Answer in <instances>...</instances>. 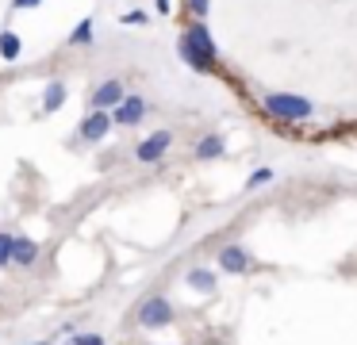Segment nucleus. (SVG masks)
<instances>
[{"label": "nucleus", "mask_w": 357, "mask_h": 345, "mask_svg": "<svg viewBox=\"0 0 357 345\" xmlns=\"http://www.w3.org/2000/svg\"><path fill=\"white\" fill-rule=\"evenodd\" d=\"M181 58H185V66H192L196 73H211V69H215L219 46H215V38H211L208 23L196 20L192 27L181 35Z\"/></svg>", "instance_id": "obj_1"}, {"label": "nucleus", "mask_w": 357, "mask_h": 345, "mask_svg": "<svg viewBox=\"0 0 357 345\" xmlns=\"http://www.w3.org/2000/svg\"><path fill=\"white\" fill-rule=\"evenodd\" d=\"M311 100L307 96H296V92H269L265 96V115L277 123H307L311 119Z\"/></svg>", "instance_id": "obj_2"}, {"label": "nucleus", "mask_w": 357, "mask_h": 345, "mask_svg": "<svg viewBox=\"0 0 357 345\" xmlns=\"http://www.w3.org/2000/svg\"><path fill=\"white\" fill-rule=\"evenodd\" d=\"M169 322H173L169 299L165 296H146L142 299V307H139V326L142 330H162V326H169Z\"/></svg>", "instance_id": "obj_3"}, {"label": "nucleus", "mask_w": 357, "mask_h": 345, "mask_svg": "<svg viewBox=\"0 0 357 345\" xmlns=\"http://www.w3.org/2000/svg\"><path fill=\"white\" fill-rule=\"evenodd\" d=\"M173 146V135L169 130H154V135H146L139 146H135V161H142V165H154V161H162L165 153H169Z\"/></svg>", "instance_id": "obj_4"}, {"label": "nucleus", "mask_w": 357, "mask_h": 345, "mask_svg": "<svg viewBox=\"0 0 357 345\" xmlns=\"http://www.w3.org/2000/svg\"><path fill=\"white\" fill-rule=\"evenodd\" d=\"M112 130V112H104V107H93V112L81 119L77 127V138H85V142H104Z\"/></svg>", "instance_id": "obj_5"}, {"label": "nucleus", "mask_w": 357, "mask_h": 345, "mask_svg": "<svg viewBox=\"0 0 357 345\" xmlns=\"http://www.w3.org/2000/svg\"><path fill=\"white\" fill-rule=\"evenodd\" d=\"M142 115H146V104H142L139 96H123L116 107H112V123H123V127L142 123Z\"/></svg>", "instance_id": "obj_6"}, {"label": "nucleus", "mask_w": 357, "mask_h": 345, "mask_svg": "<svg viewBox=\"0 0 357 345\" xmlns=\"http://www.w3.org/2000/svg\"><path fill=\"white\" fill-rule=\"evenodd\" d=\"M219 268H223V273H250L254 261H250V253L242 250V245H223V250H219Z\"/></svg>", "instance_id": "obj_7"}, {"label": "nucleus", "mask_w": 357, "mask_h": 345, "mask_svg": "<svg viewBox=\"0 0 357 345\" xmlns=\"http://www.w3.org/2000/svg\"><path fill=\"white\" fill-rule=\"evenodd\" d=\"M35 261H39V242L35 238H12V265L31 268Z\"/></svg>", "instance_id": "obj_8"}, {"label": "nucleus", "mask_w": 357, "mask_h": 345, "mask_svg": "<svg viewBox=\"0 0 357 345\" xmlns=\"http://www.w3.org/2000/svg\"><path fill=\"white\" fill-rule=\"evenodd\" d=\"M123 96H127V92H123V81H104V84H96V92H93V107L112 112V107H116Z\"/></svg>", "instance_id": "obj_9"}, {"label": "nucleus", "mask_w": 357, "mask_h": 345, "mask_svg": "<svg viewBox=\"0 0 357 345\" xmlns=\"http://www.w3.org/2000/svg\"><path fill=\"white\" fill-rule=\"evenodd\" d=\"M62 104H66V81H50V84H47V92H43V112L54 115Z\"/></svg>", "instance_id": "obj_10"}, {"label": "nucleus", "mask_w": 357, "mask_h": 345, "mask_svg": "<svg viewBox=\"0 0 357 345\" xmlns=\"http://www.w3.org/2000/svg\"><path fill=\"white\" fill-rule=\"evenodd\" d=\"M215 273H211V268H192V273H188V288H196V291H204V296H211V291H215Z\"/></svg>", "instance_id": "obj_11"}, {"label": "nucleus", "mask_w": 357, "mask_h": 345, "mask_svg": "<svg viewBox=\"0 0 357 345\" xmlns=\"http://www.w3.org/2000/svg\"><path fill=\"white\" fill-rule=\"evenodd\" d=\"M20 54H24L20 35H16V31H4V35H0V58H4V61H16Z\"/></svg>", "instance_id": "obj_12"}, {"label": "nucleus", "mask_w": 357, "mask_h": 345, "mask_svg": "<svg viewBox=\"0 0 357 345\" xmlns=\"http://www.w3.org/2000/svg\"><path fill=\"white\" fill-rule=\"evenodd\" d=\"M219 153H223V138H219V135H208V138H200V142H196V158H200V161L219 158Z\"/></svg>", "instance_id": "obj_13"}, {"label": "nucleus", "mask_w": 357, "mask_h": 345, "mask_svg": "<svg viewBox=\"0 0 357 345\" xmlns=\"http://www.w3.org/2000/svg\"><path fill=\"white\" fill-rule=\"evenodd\" d=\"M70 43L73 46H89V43H93V20H81L77 27L70 31Z\"/></svg>", "instance_id": "obj_14"}, {"label": "nucleus", "mask_w": 357, "mask_h": 345, "mask_svg": "<svg viewBox=\"0 0 357 345\" xmlns=\"http://www.w3.org/2000/svg\"><path fill=\"white\" fill-rule=\"evenodd\" d=\"M269 181H273V169L261 165V169H254V176L246 181V188H261V184H269Z\"/></svg>", "instance_id": "obj_15"}, {"label": "nucleus", "mask_w": 357, "mask_h": 345, "mask_svg": "<svg viewBox=\"0 0 357 345\" xmlns=\"http://www.w3.org/2000/svg\"><path fill=\"white\" fill-rule=\"evenodd\" d=\"M12 265V234H0V268Z\"/></svg>", "instance_id": "obj_16"}, {"label": "nucleus", "mask_w": 357, "mask_h": 345, "mask_svg": "<svg viewBox=\"0 0 357 345\" xmlns=\"http://www.w3.org/2000/svg\"><path fill=\"white\" fill-rule=\"evenodd\" d=\"M119 23H127V27H142V23H146V12H142V8L123 12V15H119Z\"/></svg>", "instance_id": "obj_17"}, {"label": "nucleus", "mask_w": 357, "mask_h": 345, "mask_svg": "<svg viewBox=\"0 0 357 345\" xmlns=\"http://www.w3.org/2000/svg\"><path fill=\"white\" fill-rule=\"evenodd\" d=\"M70 345H104V337L100 334H77V337H70Z\"/></svg>", "instance_id": "obj_18"}, {"label": "nucleus", "mask_w": 357, "mask_h": 345, "mask_svg": "<svg viewBox=\"0 0 357 345\" xmlns=\"http://www.w3.org/2000/svg\"><path fill=\"white\" fill-rule=\"evenodd\" d=\"M188 8H192L196 20H204V15H208V8H211V0H188Z\"/></svg>", "instance_id": "obj_19"}, {"label": "nucleus", "mask_w": 357, "mask_h": 345, "mask_svg": "<svg viewBox=\"0 0 357 345\" xmlns=\"http://www.w3.org/2000/svg\"><path fill=\"white\" fill-rule=\"evenodd\" d=\"M43 0H12V8H16V12H27V8H39Z\"/></svg>", "instance_id": "obj_20"}, {"label": "nucleus", "mask_w": 357, "mask_h": 345, "mask_svg": "<svg viewBox=\"0 0 357 345\" xmlns=\"http://www.w3.org/2000/svg\"><path fill=\"white\" fill-rule=\"evenodd\" d=\"M154 4H158V12H169V4H173V0H154Z\"/></svg>", "instance_id": "obj_21"}, {"label": "nucleus", "mask_w": 357, "mask_h": 345, "mask_svg": "<svg viewBox=\"0 0 357 345\" xmlns=\"http://www.w3.org/2000/svg\"><path fill=\"white\" fill-rule=\"evenodd\" d=\"M31 345H50V342H31Z\"/></svg>", "instance_id": "obj_22"}]
</instances>
